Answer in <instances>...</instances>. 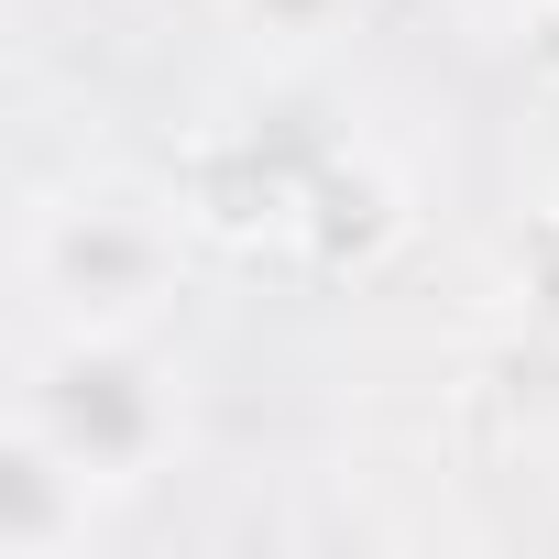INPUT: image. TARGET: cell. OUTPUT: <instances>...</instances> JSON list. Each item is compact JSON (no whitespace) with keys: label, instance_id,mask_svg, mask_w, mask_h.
I'll use <instances>...</instances> for the list:
<instances>
[{"label":"cell","instance_id":"obj_8","mask_svg":"<svg viewBox=\"0 0 559 559\" xmlns=\"http://www.w3.org/2000/svg\"><path fill=\"white\" fill-rule=\"evenodd\" d=\"M515 12H537V0H515Z\"/></svg>","mask_w":559,"mask_h":559},{"label":"cell","instance_id":"obj_4","mask_svg":"<svg viewBox=\"0 0 559 559\" xmlns=\"http://www.w3.org/2000/svg\"><path fill=\"white\" fill-rule=\"evenodd\" d=\"M308 187H319V165L263 154V132H252V143L198 154V176H187V219H198V230H230V241H263V230H274V241H297Z\"/></svg>","mask_w":559,"mask_h":559},{"label":"cell","instance_id":"obj_7","mask_svg":"<svg viewBox=\"0 0 559 559\" xmlns=\"http://www.w3.org/2000/svg\"><path fill=\"white\" fill-rule=\"evenodd\" d=\"M252 23H263V34H319L330 0H252Z\"/></svg>","mask_w":559,"mask_h":559},{"label":"cell","instance_id":"obj_6","mask_svg":"<svg viewBox=\"0 0 559 559\" xmlns=\"http://www.w3.org/2000/svg\"><path fill=\"white\" fill-rule=\"evenodd\" d=\"M515 297H526L537 330H559V209L526 219V241H515Z\"/></svg>","mask_w":559,"mask_h":559},{"label":"cell","instance_id":"obj_3","mask_svg":"<svg viewBox=\"0 0 559 559\" xmlns=\"http://www.w3.org/2000/svg\"><path fill=\"white\" fill-rule=\"evenodd\" d=\"M88 472L34 428V417H12L0 428V559H67L78 537H88Z\"/></svg>","mask_w":559,"mask_h":559},{"label":"cell","instance_id":"obj_5","mask_svg":"<svg viewBox=\"0 0 559 559\" xmlns=\"http://www.w3.org/2000/svg\"><path fill=\"white\" fill-rule=\"evenodd\" d=\"M406 230V209H395V187L373 176V165H319V187H308V219H297V241L330 263V274H352V263H373L384 241Z\"/></svg>","mask_w":559,"mask_h":559},{"label":"cell","instance_id":"obj_1","mask_svg":"<svg viewBox=\"0 0 559 559\" xmlns=\"http://www.w3.org/2000/svg\"><path fill=\"white\" fill-rule=\"evenodd\" d=\"M12 417H34L99 493L143 483V472L165 461V439H176L165 373L132 352V330H67V341L23 373V406H12Z\"/></svg>","mask_w":559,"mask_h":559},{"label":"cell","instance_id":"obj_2","mask_svg":"<svg viewBox=\"0 0 559 559\" xmlns=\"http://www.w3.org/2000/svg\"><path fill=\"white\" fill-rule=\"evenodd\" d=\"M23 263H34V297L67 330H132L176 286V230L143 198H67V209L34 219V252Z\"/></svg>","mask_w":559,"mask_h":559}]
</instances>
